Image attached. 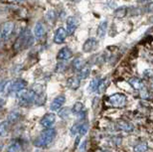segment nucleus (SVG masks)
<instances>
[{
	"instance_id": "nucleus-1",
	"label": "nucleus",
	"mask_w": 153,
	"mask_h": 152,
	"mask_svg": "<svg viewBox=\"0 0 153 152\" xmlns=\"http://www.w3.org/2000/svg\"><path fill=\"white\" fill-rule=\"evenodd\" d=\"M35 39L33 37L31 31L29 29H24L21 31V33L18 36L17 40L15 41L14 44V50L16 52L28 49L34 44Z\"/></svg>"
},
{
	"instance_id": "nucleus-2",
	"label": "nucleus",
	"mask_w": 153,
	"mask_h": 152,
	"mask_svg": "<svg viewBox=\"0 0 153 152\" xmlns=\"http://www.w3.org/2000/svg\"><path fill=\"white\" fill-rule=\"evenodd\" d=\"M57 131L55 129H46L41 134L38 135L34 140V145L39 148H45L48 147L49 145L53 143L54 139L56 138Z\"/></svg>"
},
{
	"instance_id": "nucleus-3",
	"label": "nucleus",
	"mask_w": 153,
	"mask_h": 152,
	"mask_svg": "<svg viewBox=\"0 0 153 152\" xmlns=\"http://www.w3.org/2000/svg\"><path fill=\"white\" fill-rule=\"evenodd\" d=\"M36 98H37V93L34 90H23L20 93H18V99H19V103L21 105L26 106L31 103L36 102Z\"/></svg>"
},
{
	"instance_id": "nucleus-4",
	"label": "nucleus",
	"mask_w": 153,
	"mask_h": 152,
	"mask_svg": "<svg viewBox=\"0 0 153 152\" xmlns=\"http://www.w3.org/2000/svg\"><path fill=\"white\" fill-rule=\"evenodd\" d=\"M108 103L114 108H122V106L125 105V103L127 102V98L126 96L123 95V93H114V95L111 96L108 98Z\"/></svg>"
},
{
	"instance_id": "nucleus-5",
	"label": "nucleus",
	"mask_w": 153,
	"mask_h": 152,
	"mask_svg": "<svg viewBox=\"0 0 153 152\" xmlns=\"http://www.w3.org/2000/svg\"><path fill=\"white\" fill-rule=\"evenodd\" d=\"M15 24L11 21H8V22H5L2 26V30H1V40L2 41H6L10 38L11 34L13 33Z\"/></svg>"
},
{
	"instance_id": "nucleus-6",
	"label": "nucleus",
	"mask_w": 153,
	"mask_h": 152,
	"mask_svg": "<svg viewBox=\"0 0 153 152\" xmlns=\"http://www.w3.org/2000/svg\"><path fill=\"white\" fill-rule=\"evenodd\" d=\"M55 121H56V114L54 113H47L42 117L40 120V124L46 129H50L54 125Z\"/></svg>"
},
{
	"instance_id": "nucleus-7",
	"label": "nucleus",
	"mask_w": 153,
	"mask_h": 152,
	"mask_svg": "<svg viewBox=\"0 0 153 152\" xmlns=\"http://www.w3.org/2000/svg\"><path fill=\"white\" fill-rule=\"evenodd\" d=\"M78 25H79L78 18L75 16H70L67 19V32H68V34L69 35L74 34Z\"/></svg>"
},
{
	"instance_id": "nucleus-8",
	"label": "nucleus",
	"mask_w": 153,
	"mask_h": 152,
	"mask_svg": "<svg viewBox=\"0 0 153 152\" xmlns=\"http://www.w3.org/2000/svg\"><path fill=\"white\" fill-rule=\"evenodd\" d=\"M68 35V32H67V29H64L63 27H60V28L57 29L56 33L54 35V42L56 44H62L65 42L66 37Z\"/></svg>"
},
{
	"instance_id": "nucleus-9",
	"label": "nucleus",
	"mask_w": 153,
	"mask_h": 152,
	"mask_svg": "<svg viewBox=\"0 0 153 152\" xmlns=\"http://www.w3.org/2000/svg\"><path fill=\"white\" fill-rule=\"evenodd\" d=\"M65 101H66V98L64 95H60L56 96V98L53 99V102H51V105H50L51 110L56 111L58 109H60L63 106L64 103H65Z\"/></svg>"
},
{
	"instance_id": "nucleus-10",
	"label": "nucleus",
	"mask_w": 153,
	"mask_h": 152,
	"mask_svg": "<svg viewBox=\"0 0 153 152\" xmlns=\"http://www.w3.org/2000/svg\"><path fill=\"white\" fill-rule=\"evenodd\" d=\"M97 47V40L94 38H90L85 42L84 46H82V50L85 53H91L94 50H96Z\"/></svg>"
},
{
	"instance_id": "nucleus-11",
	"label": "nucleus",
	"mask_w": 153,
	"mask_h": 152,
	"mask_svg": "<svg viewBox=\"0 0 153 152\" xmlns=\"http://www.w3.org/2000/svg\"><path fill=\"white\" fill-rule=\"evenodd\" d=\"M72 50L70 49V48L68 47H64L62 48L60 51H59V53H58L57 55V59L58 60H63V61H67V60H69L70 58L72 57Z\"/></svg>"
},
{
	"instance_id": "nucleus-12",
	"label": "nucleus",
	"mask_w": 153,
	"mask_h": 152,
	"mask_svg": "<svg viewBox=\"0 0 153 152\" xmlns=\"http://www.w3.org/2000/svg\"><path fill=\"white\" fill-rule=\"evenodd\" d=\"M46 33V30H45V27L43 25L42 22H37V24L35 25V28H34V34H35V37L36 39H42L44 37Z\"/></svg>"
},
{
	"instance_id": "nucleus-13",
	"label": "nucleus",
	"mask_w": 153,
	"mask_h": 152,
	"mask_svg": "<svg viewBox=\"0 0 153 152\" xmlns=\"http://www.w3.org/2000/svg\"><path fill=\"white\" fill-rule=\"evenodd\" d=\"M128 84L133 87L134 90H142L144 87V83L142 82L141 79L139 78H131L128 80Z\"/></svg>"
},
{
	"instance_id": "nucleus-14",
	"label": "nucleus",
	"mask_w": 153,
	"mask_h": 152,
	"mask_svg": "<svg viewBox=\"0 0 153 152\" xmlns=\"http://www.w3.org/2000/svg\"><path fill=\"white\" fill-rule=\"evenodd\" d=\"M81 85V79L79 77H70L67 81V86L71 90H76Z\"/></svg>"
},
{
	"instance_id": "nucleus-15",
	"label": "nucleus",
	"mask_w": 153,
	"mask_h": 152,
	"mask_svg": "<svg viewBox=\"0 0 153 152\" xmlns=\"http://www.w3.org/2000/svg\"><path fill=\"white\" fill-rule=\"evenodd\" d=\"M106 30H108V22H106V21H103V22L100 23L99 27H97V38L100 39V40L105 38Z\"/></svg>"
},
{
	"instance_id": "nucleus-16",
	"label": "nucleus",
	"mask_w": 153,
	"mask_h": 152,
	"mask_svg": "<svg viewBox=\"0 0 153 152\" xmlns=\"http://www.w3.org/2000/svg\"><path fill=\"white\" fill-rule=\"evenodd\" d=\"M117 128L121 131H124V132H130L133 130V126L131 125L129 122L127 121H123V120H120L119 122L117 123Z\"/></svg>"
},
{
	"instance_id": "nucleus-17",
	"label": "nucleus",
	"mask_w": 153,
	"mask_h": 152,
	"mask_svg": "<svg viewBox=\"0 0 153 152\" xmlns=\"http://www.w3.org/2000/svg\"><path fill=\"white\" fill-rule=\"evenodd\" d=\"M90 74H91V66L85 65L82 68L81 71L79 72V76H78V77L79 79H82V80H85V79H87V78L90 77Z\"/></svg>"
},
{
	"instance_id": "nucleus-18",
	"label": "nucleus",
	"mask_w": 153,
	"mask_h": 152,
	"mask_svg": "<svg viewBox=\"0 0 153 152\" xmlns=\"http://www.w3.org/2000/svg\"><path fill=\"white\" fill-rule=\"evenodd\" d=\"M84 66H85L84 61H82V59H79V58L75 59L74 62H73V64H72L73 69H74V71H76V72H79Z\"/></svg>"
},
{
	"instance_id": "nucleus-19",
	"label": "nucleus",
	"mask_w": 153,
	"mask_h": 152,
	"mask_svg": "<svg viewBox=\"0 0 153 152\" xmlns=\"http://www.w3.org/2000/svg\"><path fill=\"white\" fill-rule=\"evenodd\" d=\"M127 12H128V9L127 7H125V6H123V7H119L117 8L116 10L114 11V16L116 18H123L126 16V14H127Z\"/></svg>"
},
{
	"instance_id": "nucleus-20",
	"label": "nucleus",
	"mask_w": 153,
	"mask_h": 152,
	"mask_svg": "<svg viewBox=\"0 0 153 152\" xmlns=\"http://www.w3.org/2000/svg\"><path fill=\"white\" fill-rule=\"evenodd\" d=\"M8 130H9V122L7 120L2 121L1 124H0V135H1L2 137H4L8 133Z\"/></svg>"
},
{
	"instance_id": "nucleus-21",
	"label": "nucleus",
	"mask_w": 153,
	"mask_h": 152,
	"mask_svg": "<svg viewBox=\"0 0 153 152\" xmlns=\"http://www.w3.org/2000/svg\"><path fill=\"white\" fill-rule=\"evenodd\" d=\"M84 111V105L82 102H76L72 108V112L75 114H81L82 112Z\"/></svg>"
},
{
	"instance_id": "nucleus-22",
	"label": "nucleus",
	"mask_w": 153,
	"mask_h": 152,
	"mask_svg": "<svg viewBox=\"0 0 153 152\" xmlns=\"http://www.w3.org/2000/svg\"><path fill=\"white\" fill-rule=\"evenodd\" d=\"M100 83V80L99 78H96V79H94V80H91V84H90V87H88V89H90L91 92H96V90L97 92Z\"/></svg>"
},
{
	"instance_id": "nucleus-23",
	"label": "nucleus",
	"mask_w": 153,
	"mask_h": 152,
	"mask_svg": "<svg viewBox=\"0 0 153 152\" xmlns=\"http://www.w3.org/2000/svg\"><path fill=\"white\" fill-rule=\"evenodd\" d=\"M19 116H20V114L18 113V112L11 111L10 113L8 114V116H7V121L9 123H14V122H16L18 119H19Z\"/></svg>"
},
{
	"instance_id": "nucleus-24",
	"label": "nucleus",
	"mask_w": 153,
	"mask_h": 152,
	"mask_svg": "<svg viewBox=\"0 0 153 152\" xmlns=\"http://www.w3.org/2000/svg\"><path fill=\"white\" fill-rule=\"evenodd\" d=\"M148 149L147 143L146 142H140L134 146V152H146Z\"/></svg>"
},
{
	"instance_id": "nucleus-25",
	"label": "nucleus",
	"mask_w": 153,
	"mask_h": 152,
	"mask_svg": "<svg viewBox=\"0 0 153 152\" xmlns=\"http://www.w3.org/2000/svg\"><path fill=\"white\" fill-rule=\"evenodd\" d=\"M70 113H71V109L69 108H64L59 111V116L63 119H67L69 117Z\"/></svg>"
},
{
	"instance_id": "nucleus-26",
	"label": "nucleus",
	"mask_w": 153,
	"mask_h": 152,
	"mask_svg": "<svg viewBox=\"0 0 153 152\" xmlns=\"http://www.w3.org/2000/svg\"><path fill=\"white\" fill-rule=\"evenodd\" d=\"M21 146L19 143H12L11 145H9L6 152H20Z\"/></svg>"
},
{
	"instance_id": "nucleus-27",
	"label": "nucleus",
	"mask_w": 153,
	"mask_h": 152,
	"mask_svg": "<svg viewBox=\"0 0 153 152\" xmlns=\"http://www.w3.org/2000/svg\"><path fill=\"white\" fill-rule=\"evenodd\" d=\"M67 68H68V64H67V62H61L57 65L56 71L57 72H65Z\"/></svg>"
},
{
	"instance_id": "nucleus-28",
	"label": "nucleus",
	"mask_w": 153,
	"mask_h": 152,
	"mask_svg": "<svg viewBox=\"0 0 153 152\" xmlns=\"http://www.w3.org/2000/svg\"><path fill=\"white\" fill-rule=\"evenodd\" d=\"M82 124L79 123H75L71 128V135H76V133H79V129H81Z\"/></svg>"
},
{
	"instance_id": "nucleus-29",
	"label": "nucleus",
	"mask_w": 153,
	"mask_h": 152,
	"mask_svg": "<svg viewBox=\"0 0 153 152\" xmlns=\"http://www.w3.org/2000/svg\"><path fill=\"white\" fill-rule=\"evenodd\" d=\"M106 84H108V81L105 80H102L100 83V86H99V89H97V93H102L103 92H105V89L106 87Z\"/></svg>"
},
{
	"instance_id": "nucleus-30",
	"label": "nucleus",
	"mask_w": 153,
	"mask_h": 152,
	"mask_svg": "<svg viewBox=\"0 0 153 152\" xmlns=\"http://www.w3.org/2000/svg\"><path fill=\"white\" fill-rule=\"evenodd\" d=\"M88 124L87 122H85V123H82V126H81V129H79V136H82V135H85V133L88 132Z\"/></svg>"
},
{
	"instance_id": "nucleus-31",
	"label": "nucleus",
	"mask_w": 153,
	"mask_h": 152,
	"mask_svg": "<svg viewBox=\"0 0 153 152\" xmlns=\"http://www.w3.org/2000/svg\"><path fill=\"white\" fill-rule=\"evenodd\" d=\"M46 18H47V20L49 21V22L53 23L55 18H56V14H55L54 11H49L47 13V15H46Z\"/></svg>"
},
{
	"instance_id": "nucleus-32",
	"label": "nucleus",
	"mask_w": 153,
	"mask_h": 152,
	"mask_svg": "<svg viewBox=\"0 0 153 152\" xmlns=\"http://www.w3.org/2000/svg\"><path fill=\"white\" fill-rule=\"evenodd\" d=\"M146 11L149 12V13H153V2L149 3V4L146 6Z\"/></svg>"
},
{
	"instance_id": "nucleus-33",
	"label": "nucleus",
	"mask_w": 153,
	"mask_h": 152,
	"mask_svg": "<svg viewBox=\"0 0 153 152\" xmlns=\"http://www.w3.org/2000/svg\"><path fill=\"white\" fill-rule=\"evenodd\" d=\"M10 1H13V2H16V3H22V2H25L26 0H10Z\"/></svg>"
},
{
	"instance_id": "nucleus-34",
	"label": "nucleus",
	"mask_w": 153,
	"mask_h": 152,
	"mask_svg": "<svg viewBox=\"0 0 153 152\" xmlns=\"http://www.w3.org/2000/svg\"><path fill=\"white\" fill-rule=\"evenodd\" d=\"M96 152H108V151H106V150H103V149H99V150H97Z\"/></svg>"
},
{
	"instance_id": "nucleus-35",
	"label": "nucleus",
	"mask_w": 153,
	"mask_h": 152,
	"mask_svg": "<svg viewBox=\"0 0 153 152\" xmlns=\"http://www.w3.org/2000/svg\"><path fill=\"white\" fill-rule=\"evenodd\" d=\"M72 1H74V2H79V1H81V0H72Z\"/></svg>"
},
{
	"instance_id": "nucleus-36",
	"label": "nucleus",
	"mask_w": 153,
	"mask_h": 152,
	"mask_svg": "<svg viewBox=\"0 0 153 152\" xmlns=\"http://www.w3.org/2000/svg\"><path fill=\"white\" fill-rule=\"evenodd\" d=\"M152 89H153V83H152Z\"/></svg>"
}]
</instances>
